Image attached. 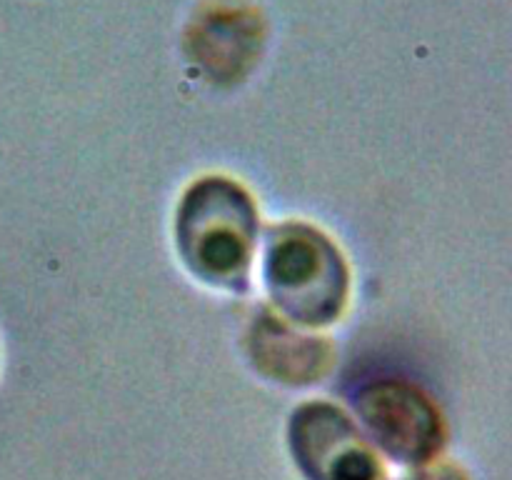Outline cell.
<instances>
[{
	"instance_id": "1",
	"label": "cell",
	"mask_w": 512,
	"mask_h": 480,
	"mask_svg": "<svg viewBox=\"0 0 512 480\" xmlns=\"http://www.w3.org/2000/svg\"><path fill=\"white\" fill-rule=\"evenodd\" d=\"M253 210L228 183L210 180L193 190L180 218L185 258L210 280H235L248 265Z\"/></svg>"
},
{
	"instance_id": "2",
	"label": "cell",
	"mask_w": 512,
	"mask_h": 480,
	"mask_svg": "<svg viewBox=\"0 0 512 480\" xmlns=\"http://www.w3.org/2000/svg\"><path fill=\"white\" fill-rule=\"evenodd\" d=\"M268 285L273 298L293 318L325 323L338 313L345 275L335 250L305 230H288L268 253Z\"/></svg>"
},
{
	"instance_id": "3",
	"label": "cell",
	"mask_w": 512,
	"mask_h": 480,
	"mask_svg": "<svg viewBox=\"0 0 512 480\" xmlns=\"http://www.w3.org/2000/svg\"><path fill=\"white\" fill-rule=\"evenodd\" d=\"M370 423L383 433L385 443L390 448H410L415 450L420 445L428 443L430 438V418L423 415L415 405L413 398H378L373 403V413H370Z\"/></svg>"
}]
</instances>
